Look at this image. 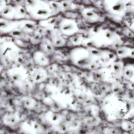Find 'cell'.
Wrapping results in <instances>:
<instances>
[{"mask_svg":"<svg viewBox=\"0 0 134 134\" xmlns=\"http://www.w3.org/2000/svg\"><path fill=\"white\" fill-rule=\"evenodd\" d=\"M123 66L122 64L120 63H115L114 66V70L117 73H119L123 70Z\"/></svg>","mask_w":134,"mask_h":134,"instance_id":"cell-1","label":"cell"},{"mask_svg":"<svg viewBox=\"0 0 134 134\" xmlns=\"http://www.w3.org/2000/svg\"><path fill=\"white\" fill-rule=\"evenodd\" d=\"M127 76L129 78L131 79L134 75V71L132 69H129L127 70L125 72Z\"/></svg>","mask_w":134,"mask_h":134,"instance_id":"cell-2","label":"cell"},{"mask_svg":"<svg viewBox=\"0 0 134 134\" xmlns=\"http://www.w3.org/2000/svg\"><path fill=\"white\" fill-rule=\"evenodd\" d=\"M123 87L122 85L117 84L116 85L114 88V91L117 93L121 92L123 90Z\"/></svg>","mask_w":134,"mask_h":134,"instance_id":"cell-3","label":"cell"},{"mask_svg":"<svg viewBox=\"0 0 134 134\" xmlns=\"http://www.w3.org/2000/svg\"><path fill=\"white\" fill-rule=\"evenodd\" d=\"M130 26L132 29V30H134V21L132 23Z\"/></svg>","mask_w":134,"mask_h":134,"instance_id":"cell-4","label":"cell"}]
</instances>
